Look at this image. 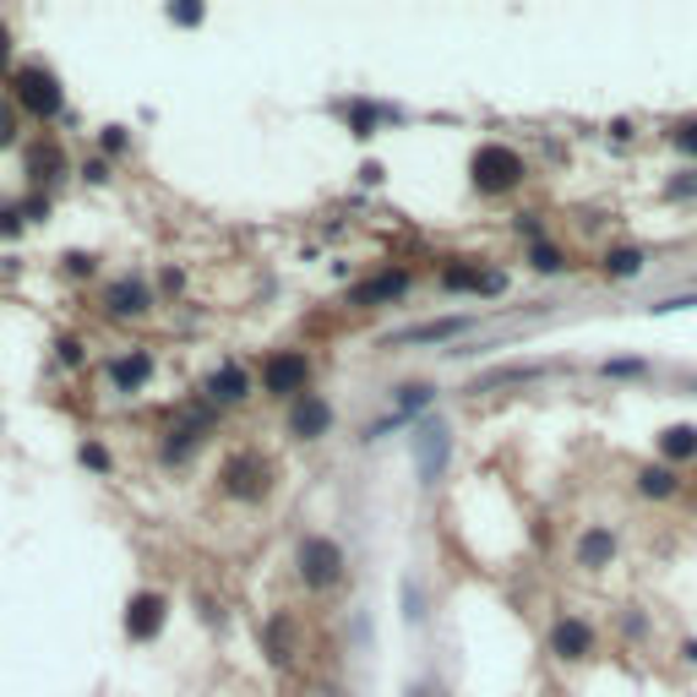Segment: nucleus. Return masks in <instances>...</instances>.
<instances>
[{"instance_id": "nucleus-1", "label": "nucleus", "mask_w": 697, "mask_h": 697, "mask_svg": "<svg viewBox=\"0 0 697 697\" xmlns=\"http://www.w3.org/2000/svg\"><path fill=\"white\" fill-rule=\"evenodd\" d=\"M524 175H529V164H524V153L507 147V142H480L474 158H469V180H474V191H485V196L518 191Z\"/></svg>"}, {"instance_id": "nucleus-2", "label": "nucleus", "mask_w": 697, "mask_h": 697, "mask_svg": "<svg viewBox=\"0 0 697 697\" xmlns=\"http://www.w3.org/2000/svg\"><path fill=\"white\" fill-rule=\"evenodd\" d=\"M273 458H262L257 447H240V452H229L224 463H218V491L229 496V502H262V496H273Z\"/></svg>"}, {"instance_id": "nucleus-3", "label": "nucleus", "mask_w": 697, "mask_h": 697, "mask_svg": "<svg viewBox=\"0 0 697 697\" xmlns=\"http://www.w3.org/2000/svg\"><path fill=\"white\" fill-rule=\"evenodd\" d=\"M11 104H16V110H27L33 121H55V115L66 110L60 77H55L49 66H22V71L11 77Z\"/></svg>"}, {"instance_id": "nucleus-4", "label": "nucleus", "mask_w": 697, "mask_h": 697, "mask_svg": "<svg viewBox=\"0 0 697 697\" xmlns=\"http://www.w3.org/2000/svg\"><path fill=\"white\" fill-rule=\"evenodd\" d=\"M294 561H300V583L316 588V594H327V588L344 583V551H338V540H327V535H305Z\"/></svg>"}, {"instance_id": "nucleus-5", "label": "nucleus", "mask_w": 697, "mask_h": 697, "mask_svg": "<svg viewBox=\"0 0 697 697\" xmlns=\"http://www.w3.org/2000/svg\"><path fill=\"white\" fill-rule=\"evenodd\" d=\"M213 430H218V409H213L207 398H202V404H191L186 415L169 419V430H164V458H169V463L191 458V452H196Z\"/></svg>"}, {"instance_id": "nucleus-6", "label": "nucleus", "mask_w": 697, "mask_h": 697, "mask_svg": "<svg viewBox=\"0 0 697 697\" xmlns=\"http://www.w3.org/2000/svg\"><path fill=\"white\" fill-rule=\"evenodd\" d=\"M305 382H311L305 349H273L262 360V393L268 398H305Z\"/></svg>"}, {"instance_id": "nucleus-7", "label": "nucleus", "mask_w": 697, "mask_h": 697, "mask_svg": "<svg viewBox=\"0 0 697 697\" xmlns=\"http://www.w3.org/2000/svg\"><path fill=\"white\" fill-rule=\"evenodd\" d=\"M164 621H169V599H164L158 588H137V594L126 599V638H132V643H153V638L164 632Z\"/></svg>"}, {"instance_id": "nucleus-8", "label": "nucleus", "mask_w": 697, "mask_h": 697, "mask_svg": "<svg viewBox=\"0 0 697 697\" xmlns=\"http://www.w3.org/2000/svg\"><path fill=\"white\" fill-rule=\"evenodd\" d=\"M447 452H452L447 425H441V419H425V425L415 430V463H419V480H425V485H436V480H441Z\"/></svg>"}, {"instance_id": "nucleus-9", "label": "nucleus", "mask_w": 697, "mask_h": 697, "mask_svg": "<svg viewBox=\"0 0 697 697\" xmlns=\"http://www.w3.org/2000/svg\"><path fill=\"white\" fill-rule=\"evenodd\" d=\"M104 311L115 316V322H137L153 311V294H147V283L142 279H115L104 289Z\"/></svg>"}, {"instance_id": "nucleus-10", "label": "nucleus", "mask_w": 697, "mask_h": 697, "mask_svg": "<svg viewBox=\"0 0 697 697\" xmlns=\"http://www.w3.org/2000/svg\"><path fill=\"white\" fill-rule=\"evenodd\" d=\"M551 654L557 660H588L594 654V627L588 621H577V616H561L557 627H551Z\"/></svg>"}, {"instance_id": "nucleus-11", "label": "nucleus", "mask_w": 697, "mask_h": 697, "mask_svg": "<svg viewBox=\"0 0 697 697\" xmlns=\"http://www.w3.org/2000/svg\"><path fill=\"white\" fill-rule=\"evenodd\" d=\"M409 294V273L404 268H387V273H376V279L355 283L349 289V305H393V300H404Z\"/></svg>"}, {"instance_id": "nucleus-12", "label": "nucleus", "mask_w": 697, "mask_h": 697, "mask_svg": "<svg viewBox=\"0 0 697 697\" xmlns=\"http://www.w3.org/2000/svg\"><path fill=\"white\" fill-rule=\"evenodd\" d=\"M327 425H333V404H327V398L305 393V398H294V404H289V430H294L300 441L327 436Z\"/></svg>"}, {"instance_id": "nucleus-13", "label": "nucleus", "mask_w": 697, "mask_h": 697, "mask_svg": "<svg viewBox=\"0 0 697 697\" xmlns=\"http://www.w3.org/2000/svg\"><path fill=\"white\" fill-rule=\"evenodd\" d=\"M202 393H207L213 409H224V404H246V398H251V376H246L240 366H218V371L207 376Z\"/></svg>"}, {"instance_id": "nucleus-14", "label": "nucleus", "mask_w": 697, "mask_h": 697, "mask_svg": "<svg viewBox=\"0 0 697 697\" xmlns=\"http://www.w3.org/2000/svg\"><path fill=\"white\" fill-rule=\"evenodd\" d=\"M110 382H115V393H142V387L153 382V355H147V349L115 355V360H110Z\"/></svg>"}, {"instance_id": "nucleus-15", "label": "nucleus", "mask_w": 697, "mask_h": 697, "mask_svg": "<svg viewBox=\"0 0 697 697\" xmlns=\"http://www.w3.org/2000/svg\"><path fill=\"white\" fill-rule=\"evenodd\" d=\"M262 643H268V660H273V665H294L300 643H294V616H289V610H279V616L262 627Z\"/></svg>"}, {"instance_id": "nucleus-16", "label": "nucleus", "mask_w": 697, "mask_h": 697, "mask_svg": "<svg viewBox=\"0 0 697 697\" xmlns=\"http://www.w3.org/2000/svg\"><path fill=\"white\" fill-rule=\"evenodd\" d=\"M441 289H474V294H502V273H480V268H441Z\"/></svg>"}, {"instance_id": "nucleus-17", "label": "nucleus", "mask_w": 697, "mask_h": 697, "mask_svg": "<svg viewBox=\"0 0 697 697\" xmlns=\"http://www.w3.org/2000/svg\"><path fill=\"white\" fill-rule=\"evenodd\" d=\"M638 491H643L649 502H671V496L682 491V480H676L671 463H649V469H638Z\"/></svg>"}, {"instance_id": "nucleus-18", "label": "nucleus", "mask_w": 697, "mask_h": 697, "mask_svg": "<svg viewBox=\"0 0 697 697\" xmlns=\"http://www.w3.org/2000/svg\"><path fill=\"white\" fill-rule=\"evenodd\" d=\"M610 561H616V535H610V529H588V535L577 540V566H594V572H599V566H610Z\"/></svg>"}, {"instance_id": "nucleus-19", "label": "nucleus", "mask_w": 697, "mask_h": 697, "mask_svg": "<svg viewBox=\"0 0 697 697\" xmlns=\"http://www.w3.org/2000/svg\"><path fill=\"white\" fill-rule=\"evenodd\" d=\"M660 452H665V463L697 458V425H671V430H660Z\"/></svg>"}, {"instance_id": "nucleus-20", "label": "nucleus", "mask_w": 697, "mask_h": 697, "mask_svg": "<svg viewBox=\"0 0 697 697\" xmlns=\"http://www.w3.org/2000/svg\"><path fill=\"white\" fill-rule=\"evenodd\" d=\"M469 322L463 316H452V322H425V327H409V333H398L393 344H441V338H458Z\"/></svg>"}, {"instance_id": "nucleus-21", "label": "nucleus", "mask_w": 697, "mask_h": 697, "mask_svg": "<svg viewBox=\"0 0 697 697\" xmlns=\"http://www.w3.org/2000/svg\"><path fill=\"white\" fill-rule=\"evenodd\" d=\"M605 273H610V279H638V273H643V251H638V246L610 251V257H605Z\"/></svg>"}, {"instance_id": "nucleus-22", "label": "nucleus", "mask_w": 697, "mask_h": 697, "mask_svg": "<svg viewBox=\"0 0 697 697\" xmlns=\"http://www.w3.org/2000/svg\"><path fill=\"white\" fill-rule=\"evenodd\" d=\"M436 398V387L430 382H409V387H398V415H409V409H425Z\"/></svg>"}, {"instance_id": "nucleus-23", "label": "nucleus", "mask_w": 697, "mask_h": 697, "mask_svg": "<svg viewBox=\"0 0 697 697\" xmlns=\"http://www.w3.org/2000/svg\"><path fill=\"white\" fill-rule=\"evenodd\" d=\"M529 262H535V273H561V268H566V257H561L557 246H546V240H535Z\"/></svg>"}, {"instance_id": "nucleus-24", "label": "nucleus", "mask_w": 697, "mask_h": 697, "mask_svg": "<svg viewBox=\"0 0 697 697\" xmlns=\"http://www.w3.org/2000/svg\"><path fill=\"white\" fill-rule=\"evenodd\" d=\"M671 142H676V153L697 158V121H676V126H671Z\"/></svg>"}, {"instance_id": "nucleus-25", "label": "nucleus", "mask_w": 697, "mask_h": 697, "mask_svg": "<svg viewBox=\"0 0 697 697\" xmlns=\"http://www.w3.org/2000/svg\"><path fill=\"white\" fill-rule=\"evenodd\" d=\"M16 132H22L16 104H11V99H0V147H11V142H16Z\"/></svg>"}, {"instance_id": "nucleus-26", "label": "nucleus", "mask_w": 697, "mask_h": 697, "mask_svg": "<svg viewBox=\"0 0 697 697\" xmlns=\"http://www.w3.org/2000/svg\"><path fill=\"white\" fill-rule=\"evenodd\" d=\"M169 22H180V27H196V22H202V5H169Z\"/></svg>"}, {"instance_id": "nucleus-27", "label": "nucleus", "mask_w": 697, "mask_h": 697, "mask_svg": "<svg viewBox=\"0 0 697 697\" xmlns=\"http://www.w3.org/2000/svg\"><path fill=\"white\" fill-rule=\"evenodd\" d=\"M93 268H99V257H88V251H71V257H66V273H77V279L93 273Z\"/></svg>"}, {"instance_id": "nucleus-28", "label": "nucleus", "mask_w": 697, "mask_h": 697, "mask_svg": "<svg viewBox=\"0 0 697 697\" xmlns=\"http://www.w3.org/2000/svg\"><path fill=\"white\" fill-rule=\"evenodd\" d=\"M82 463H88V469H110V452H104L99 441H82Z\"/></svg>"}, {"instance_id": "nucleus-29", "label": "nucleus", "mask_w": 697, "mask_h": 697, "mask_svg": "<svg viewBox=\"0 0 697 697\" xmlns=\"http://www.w3.org/2000/svg\"><path fill=\"white\" fill-rule=\"evenodd\" d=\"M104 153H126V126H104Z\"/></svg>"}, {"instance_id": "nucleus-30", "label": "nucleus", "mask_w": 697, "mask_h": 697, "mask_svg": "<svg viewBox=\"0 0 697 697\" xmlns=\"http://www.w3.org/2000/svg\"><path fill=\"white\" fill-rule=\"evenodd\" d=\"M22 229V207H0V235H16Z\"/></svg>"}, {"instance_id": "nucleus-31", "label": "nucleus", "mask_w": 697, "mask_h": 697, "mask_svg": "<svg viewBox=\"0 0 697 697\" xmlns=\"http://www.w3.org/2000/svg\"><path fill=\"white\" fill-rule=\"evenodd\" d=\"M60 360H66V366H82V344L66 338V344H60Z\"/></svg>"}, {"instance_id": "nucleus-32", "label": "nucleus", "mask_w": 697, "mask_h": 697, "mask_svg": "<svg viewBox=\"0 0 697 697\" xmlns=\"http://www.w3.org/2000/svg\"><path fill=\"white\" fill-rule=\"evenodd\" d=\"M643 360H610V376H638Z\"/></svg>"}, {"instance_id": "nucleus-33", "label": "nucleus", "mask_w": 697, "mask_h": 697, "mask_svg": "<svg viewBox=\"0 0 697 697\" xmlns=\"http://www.w3.org/2000/svg\"><path fill=\"white\" fill-rule=\"evenodd\" d=\"M82 175H88V180H93V186H104V180H110V164H99V158H93V164H88V169H82Z\"/></svg>"}, {"instance_id": "nucleus-34", "label": "nucleus", "mask_w": 697, "mask_h": 697, "mask_svg": "<svg viewBox=\"0 0 697 697\" xmlns=\"http://www.w3.org/2000/svg\"><path fill=\"white\" fill-rule=\"evenodd\" d=\"M5 66H11V27L0 22V71H5Z\"/></svg>"}]
</instances>
